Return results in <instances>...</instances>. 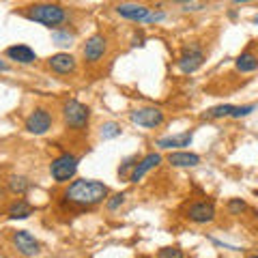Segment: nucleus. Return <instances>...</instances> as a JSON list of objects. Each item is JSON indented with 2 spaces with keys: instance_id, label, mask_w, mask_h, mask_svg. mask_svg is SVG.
<instances>
[{
  "instance_id": "nucleus-1",
  "label": "nucleus",
  "mask_w": 258,
  "mask_h": 258,
  "mask_svg": "<svg viewBox=\"0 0 258 258\" xmlns=\"http://www.w3.org/2000/svg\"><path fill=\"white\" fill-rule=\"evenodd\" d=\"M110 189L108 185H103L101 181H93V179H78L74 183L67 185L62 198L71 205H80V207H95L108 200Z\"/></svg>"
},
{
  "instance_id": "nucleus-2",
  "label": "nucleus",
  "mask_w": 258,
  "mask_h": 258,
  "mask_svg": "<svg viewBox=\"0 0 258 258\" xmlns=\"http://www.w3.org/2000/svg\"><path fill=\"white\" fill-rule=\"evenodd\" d=\"M26 18L52 30H60L62 24L69 22V11L58 3H35L26 9Z\"/></svg>"
},
{
  "instance_id": "nucleus-3",
  "label": "nucleus",
  "mask_w": 258,
  "mask_h": 258,
  "mask_svg": "<svg viewBox=\"0 0 258 258\" xmlns=\"http://www.w3.org/2000/svg\"><path fill=\"white\" fill-rule=\"evenodd\" d=\"M116 13L120 18H125L129 22H138V24H157L166 20V11L151 9V7L138 5V3H120L116 5Z\"/></svg>"
},
{
  "instance_id": "nucleus-4",
  "label": "nucleus",
  "mask_w": 258,
  "mask_h": 258,
  "mask_svg": "<svg viewBox=\"0 0 258 258\" xmlns=\"http://www.w3.org/2000/svg\"><path fill=\"white\" fill-rule=\"evenodd\" d=\"M62 118L67 127L76 129V132H84L88 127V120H91V108L78 99H67L62 106Z\"/></svg>"
},
{
  "instance_id": "nucleus-5",
  "label": "nucleus",
  "mask_w": 258,
  "mask_h": 258,
  "mask_svg": "<svg viewBox=\"0 0 258 258\" xmlns=\"http://www.w3.org/2000/svg\"><path fill=\"white\" fill-rule=\"evenodd\" d=\"M78 164L80 159L74 155V153H60L58 157L52 159L50 164V174L56 183H67L76 176L78 172Z\"/></svg>"
},
{
  "instance_id": "nucleus-6",
  "label": "nucleus",
  "mask_w": 258,
  "mask_h": 258,
  "mask_svg": "<svg viewBox=\"0 0 258 258\" xmlns=\"http://www.w3.org/2000/svg\"><path fill=\"white\" fill-rule=\"evenodd\" d=\"M205 64V50L200 47V43H189L183 47V52L176 60V67H179L181 74H196V71Z\"/></svg>"
},
{
  "instance_id": "nucleus-7",
  "label": "nucleus",
  "mask_w": 258,
  "mask_h": 258,
  "mask_svg": "<svg viewBox=\"0 0 258 258\" xmlns=\"http://www.w3.org/2000/svg\"><path fill=\"white\" fill-rule=\"evenodd\" d=\"M129 120L144 129H155L159 125H164L166 114L155 106H144V108H136L129 112Z\"/></svg>"
},
{
  "instance_id": "nucleus-8",
  "label": "nucleus",
  "mask_w": 258,
  "mask_h": 258,
  "mask_svg": "<svg viewBox=\"0 0 258 258\" xmlns=\"http://www.w3.org/2000/svg\"><path fill=\"white\" fill-rule=\"evenodd\" d=\"M54 125V118H52V112L45 110V108H35L24 120V127H26L28 134H35V136H43L52 129Z\"/></svg>"
},
{
  "instance_id": "nucleus-9",
  "label": "nucleus",
  "mask_w": 258,
  "mask_h": 258,
  "mask_svg": "<svg viewBox=\"0 0 258 258\" xmlns=\"http://www.w3.org/2000/svg\"><path fill=\"white\" fill-rule=\"evenodd\" d=\"M215 203L213 200H198L187 207V220L194 224H211L215 220Z\"/></svg>"
},
{
  "instance_id": "nucleus-10",
  "label": "nucleus",
  "mask_w": 258,
  "mask_h": 258,
  "mask_svg": "<svg viewBox=\"0 0 258 258\" xmlns=\"http://www.w3.org/2000/svg\"><path fill=\"white\" fill-rule=\"evenodd\" d=\"M11 241H13L15 249H18L24 258H35V256H39V252H41L39 241L32 237L28 230H15L11 235Z\"/></svg>"
},
{
  "instance_id": "nucleus-11",
  "label": "nucleus",
  "mask_w": 258,
  "mask_h": 258,
  "mask_svg": "<svg viewBox=\"0 0 258 258\" xmlns=\"http://www.w3.org/2000/svg\"><path fill=\"white\" fill-rule=\"evenodd\" d=\"M108 52V39L103 35H93L86 39V43L82 47V54H84V60L86 62H99L103 58V54Z\"/></svg>"
},
{
  "instance_id": "nucleus-12",
  "label": "nucleus",
  "mask_w": 258,
  "mask_h": 258,
  "mask_svg": "<svg viewBox=\"0 0 258 258\" xmlns=\"http://www.w3.org/2000/svg\"><path fill=\"white\" fill-rule=\"evenodd\" d=\"M47 64H50L52 71H56V74H60V76H69L78 69L76 58L67 52H58V54L50 56V58H47Z\"/></svg>"
},
{
  "instance_id": "nucleus-13",
  "label": "nucleus",
  "mask_w": 258,
  "mask_h": 258,
  "mask_svg": "<svg viewBox=\"0 0 258 258\" xmlns=\"http://www.w3.org/2000/svg\"><path fill=\"white\" fill-rule=\"evenodd\" d=\"M161 164V155L159 153H149V155H144L140 161H138V166L134 168V172L132 176H129V183H138L144 179V174H149L153 168H157Z\"/></svg>"
},
{
  "instance_id": "nucleus-14",
  "label": "nucleus",
  "mask_w": 258,
  "mask_h": 258,
  "mask_svg": "<svg viewBox=\"0 0 258 258\" xmlns=\"http://www.w3.org/2000/svg\"><path fill=\"white\" fill-rule=\"evenodd\" d=\"M194 140V134L191 132H183V134H176V136H164L155 142V147L161 151H172V149H183V147H189Z\"/></svg>"
},
{
  "instance_id": "nucleus-15",
  "label": "nucleus",
  "mask_w": 258,
  "mask_h": 258,
  "mask_svg": "<svg viewBox=\"0 0 258 258\" xmlns=\"http://www.w3.org/2000/svg\"><path fill=\"white\" fill-rule=\"evenodd\" d=\"M168 164L174 168H196L200 164V155L189 151H172L168 155Z\"/></svg>"
},
{
  "instance_id": "nucleus-16",
  "label": "nucleus",
  "mask_w": 258,
  "mask_h": 258,
  "mask_svg": "<svg viewBox=\"0 0 258 258\" xmlns=\"http://www.w3.org/2000/svg\"><path fill=\"white\" fill-rule=\"evenodd\" d=\"M7 58H11L15 62H20V64H30V62H35L37 60V54L32 47L28 45H11V47H7Z\"/></svg>"
},
{
  "instance_id": "nucleus-17",
  "label": "nucleus",
  "mask_w": 258,
  "mask_h": 258,
  "mask_svg": "<svg viewBox=\"0 0 258 258\" xmlns=\"http://www.w3.org/2000/svg\"><path fill=\"white\" fill-rule=\"evenodd\" d=\"M235 69L239 74H254V71H258V54L249 52V50L241 52L235 60Z\"/></svg>"
},
{
  "instance_id": "nucleus-18",
  "label": "nucleus",
  "mask_w": 258,
  "mask_h": 258,
  "mask_svg": "<svg viewBox=\"0 0 258 258\" xmlns=\"http://www.w3.org/2000/svg\"><path fill=\"white\" fill-rule=\"evenodd\" d=\"M32 213H35V209H32V205L28 203V200H15V203H11L9 211H7V215H9V220H26V217H30Z\"/></svg>"
},
{
  "instance_id": "nucleus-19",
  "label": "nucleus",
  "mask_w": 258,
  "mask_h": 258,
  "mask_svg": "<svg viewBox=\"0 0 258 258\" xmlns=\"http://www.w3.org/2000/svg\"><path fill=\"white\" fill-rule=\"evenodd\" d=\"M7 187H9L13 194H18V196H24V194L30 189V181L22 174H11L9 181H7Z\"/></svg>"
},
{
  "instance_id": "nucleus-20",
  "label": "nucleus",
  "mask_w": 258,
  "mask_h": 258,
  "mask_svg": "<svg viewBox=\"0 0 258 258\" xmlns=\"http://www.w3.org/2000/svg\"><path fill=\"white\" fill-rule=\"evenodd\" d=\"M232 103H222V106H215V108H209L207 112H205V118H211V120H215V118H226V116H230L232 114Z\"/></svg>"
},
{
  "instance_id": "nucleus-21",
  "label": "nucleus",
  "mask_w": 258,
  "mask_h": 258,
  "mask_svg": "<svg viewBox=\"0 0 258 258\" xmlns=\"http://www.w3.org/2000/svg\"><path fill=\"white\" fill-rule=\"evenodd\" d=\"M120 134H123V129H120V125L116 123V120H108V123H103L101 132H99V136L103 140H114V138H118Z\"/></svg>"
},
{
  "instance_id": "nucleus-22",
  "label": "nucleus",
  "mask_w": 258,
  "mask_h": 258,
  "mask_svg": "<svg viewBox=\"0 0 258 258\" xmlns=\"http://www.w3.org/2000/svg\"><path fill=\"white\" fill-rule=\"evenodd\" d=\"M52 41L60 47H69L71 41H74V35L69 30H52Z\"/></svg>"
},
{
  "instance_id": "nucleus-23",
  "label": "nucleus",
  "mask_w": 258,
  "mask_h": 258,
  "mask_svg": "<svg viewBox=\"0 0 258 258\" xmlns=\"http://www.w3.org/2000/svg\"><path fill=\"white\" fill-rule=\"evenodd\" d=\"M138 155H132V157H127V159H123L120 161V168H118V176H132V172H134V168L138 166Z\"/></svg>"
},
{
  "instance_id": "nucleus-24",
  "label": "nucleus",
  "mask_w": 258,
  "mask_h": 258,
  "mask_svg": "<svg viewBox=\"0 0 258 258\" xmlns=\"http://www.w3.org/2000/svg\"><path fill=\"white\" fill-rule=\"evenodd\" d=\"M226 207H228V213L230 215H241L247 209V203H245L243 198H230Z\"/></svg>"
},
{
  "instance_id": "nucleus-25",
  "label": "nucleus",
  "mask_w": 258,
  "mask_h": 258,
  "mask_svg": "<svg viewBox=\"0 0 258 258\" xmlns=\"http://www.w3.org/2000/svg\"><path fill=\"white\" fill-rule=\"evenodd\" d=\"M256 108H258L256 103H245V106H235V108H232V114H230V118H245V116L252 114V112H254Z\"/></svg>"
},
{
  "instance_id": "nucleus-26",
  "label": "nucleus",
  "mask_w": 258,
  "mask_h": 258,
  "mask_svg": "<svg viewBox=\"0 0 258 258\" xmlns=\"http://www.w3.org/2000/svg\"><path fill=\"white\" fill-rule=\"evenodd\" d=\"M157 258H185V254L181 247L170 245V247H161L157 252Z\"/></svg>"
},
{
  "instance_id": "nucleus-27",
  "label": "nucleus",
  "mask_w": 258,
  "mask_h": 258,
  "mask_svg": "<svg viewBox=\"0 0 258 258\" xmlns=\"http://www.w3.org/2000/svg\"><path fill=\"white\" fill-rule=\"evenodd\" d=\"M125 194L123 191H118V194H114V196H110L108 200H106V207H108V211H116V209H120L125 205Z\"/></svg>"
},
{
  "instance_id": "nucleus-28",
  "label": "nucleus",
  "mask_w": 258,
  "mask_h": 258,
  "mask_svg": "<svg viewBox=\"0 0 258 258\" xmlns=\"http://www.w3.org/2000/svg\"><path fill=\"white\" fill-rule=\"evenodd\" d=\"M179 7H181V11L189 13V11H203V9H207V3H179Z\"/></svg>"
},
{
  "instance_id": "nucleus-29",
  "label": "nucleus",
  "mask_w": 258,
  "mask_h": 258,
  "mask_svg": "<svg viewBox=\"0 0 258 258\" xmlns=\"http://www.w3.org/2000/svg\"><path fill=\"white\" fill-rule=\"evenodd\" d=\"M0 71H9V64H7L5 60H0Z\"/></svg>"
},
{
  "instance_id": "nucleus-30",
  "label": "nucleus",
  "mask_w": 258,
  "mask_h": 258,
  "mask_svg": "<svg viewBox=\"0 0 258 258\" xmlns=\"http://www.w3.org/2000/svg\"><path fill=\"white\" fill-rule=\"evenodd\" d=\"M254 24H256V26H258V13L254 15Z\"/></svg>"
},
{
  "instance_id": "nucleus-31",
  "label": "nucleus",
  "mask_w": 258,
  "mask_h": 258,
  "mask_svg": "<svg viewBox=\"0 0 258 258\" xmlns=\"http://www.w3.org/2000/svg\"><path fill=\"white\" fill-rule=\"evenodd\" d=\"M249 258H258V254H254V256H249Z\"/></svg>"
},
{
  "instance_id": "nucleus-32",
  "label": "nucleus",
  "mask_w": 258,
  "mask_h": 258,
  "mask_svg": "<svg viewBox=\"0 0 258 258\" xmlns=\"http://www.w3.org/2000/svg\"><path fill=\"white\" fill-rule=\"evenodd\" d=\"M0 258H3V256H0Z\"/></svg>"
}]
</instances>
